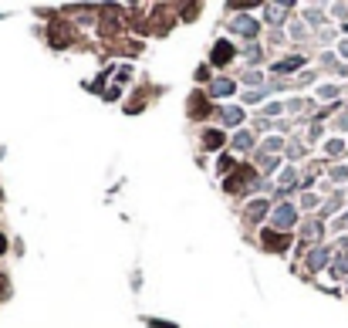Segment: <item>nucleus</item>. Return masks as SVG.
I'll list each match as a JSON object with an SVG mask.
<instances>
[{"label":"nucleus","mask_w":348,"mask_h":328,"mask_svg":"<svg viewBox=\"0 0 348 328\" xmlns=\"http://www.w3.org/2000/svg\"><path fill=\"white\" fill-rule=\"evenodd\" d=\"M291 220H294V210H291V206H281V210L274 214V223H281V227H287Z\"/></svg>","instance_id":"nucleus-1"},{"label":"nucleus","mask_w":348,"mask_h":328,"mask_svg":"<svg viewBox=\"0 0 348 328\" xmlns=\"http://www.w3.org/2000/svg\"><path fill=\"white\" fill-rule=\"evenodd\" d=\"M230 54H234V51H230V44H217V48H213V61H227Z\"/></svg>","instance_id":"nucleus-2"},{"label":"nucleus","mask_w":348,"mask_h":328,"mask_svg":"<svg viewBox=\"0 0 348 328\" xmlns=\"http://www.w3.org/2000/svg\"><path fill=\"white\" fill-rule=\"evenodd\" d=\"M301 65V57H287V61H281V65H274V71H291V68Z\"/></svg>","instance_id":"nucleus-3"},{"label":"nucleus","mask_w":348,"mask_h":328,"mask_svg":"<svg viewBox=\"0 0 348 328\" xmlns=\"http://www.w3.org/2000/svg\"><path fill=\"white\" fill-rule=\"evenodd\" d=\"M230 91H234V85H230V82H217V95H230Z\"/></svg>","instance_id":"nucleus-4"},{"label":"nucleus","mask_w":348,"mask_h":328,"mask_svg":"<svg viewBox=\"0 0 348 328\" xmlns=\"http://www.w3.org/2000/svg\"><path fill=\"white\" fill-rule=\"evenodd\" d=\"M223 119H227V122H237V119H240V112H237V108H227V112H223Z\"/></svg>","instance_id":"nucleus-5"},{"label":"nucleus","mask_w":348,"mask_h":328,"mask_svg":"<svg viewBox=\"0 0 348 328\" xmlns=\"http://www.w3.org/2000/svg\"><path fill=\"white\" fill-rule=\"evenodd\" d=\"M4 247H7V240H4V237H0V250H4Z\"/></svg>","instance_id":"nucleus-6"},{"label":"nucleus","mask_w":348,"mask_h":328,"mask_svg":"<svg viewBox=\"0 0 348 328\" xmlns=\"http://www.w3.org/2000/svg\"><path fill=\"white\" fill-rule=\"evenodd\" d=\"M0 287H4V278H0Z\"/></svg>","instance_id":"nucleus-7"}]
</instances>
